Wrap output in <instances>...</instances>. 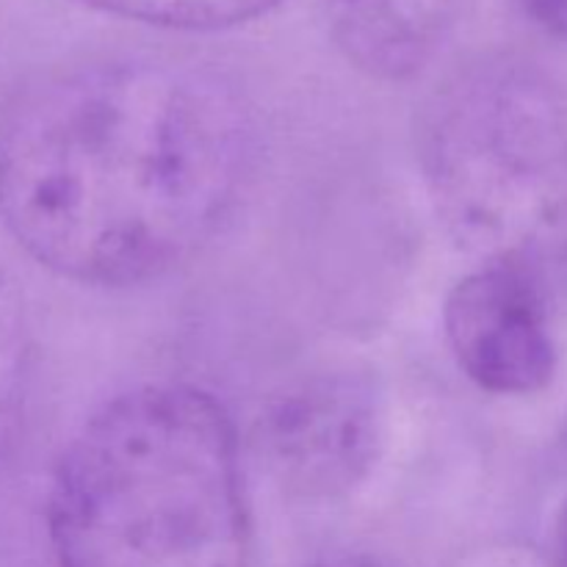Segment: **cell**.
<instances>
[{
  "label": "cell",
  "instance_id": "cell-1",
  "mask_svg": "<svg viewBox=\"0 0 567 567\" xmlns=\"http://www.w3.org/2000/svg\"><path fill=\"white\" fill-rule=\"evenodd\" d=\"M252 166L236 94L164 61L44 72L0 109V225L81 286H138L214 238Z\"/></svg>",
  "mask_w": 567,
  "mask_h": 567
},
{
  "label": "cell",
  "instance_id": "cell-2",
  "mask_svg": "<svg viewBox=\"0 0 567 567\" xmlns=\"http://www.w3.org/2000/svg\"><path fill=\"white\" fill-rule=\"evenodd\" d=\"M59 567H249L252 524L225 408L192 385H142L83 421L55 465Z\"/></svg>",
  "mask_w": 567,
  "mask_h": 567
},
{
  "label": "cell",
  "instance_id": "cell-3",
  "mask_svg": "<svg viewBox=\"0 0 567 567\" xmlns=\"http://www.w3.org/2000/svg\"><path fill=\"white\" fill-rule=\"evenodd\" d=\"M421 164L443 227L485 264L567 258V111L535 78L454 81L426 114Z\"/></svg>",
  "mask_w": 567,
  "mask_h": 567
},
{
  "label": "cell",
  "instance_id": "cell-4",
  "mask_svg": "<svg viewBox=\"0 0 567 567\" xmlns=\"http://www.w3.org/2000/svg\"><path fill=\"white\" fill-rule=\"evenodd\" d=\"M382 437L374 385L352 371L313 374L266 402L255 443L266 468L286 491L332 498L369 476Z\"/></svg>",
  "mask_w": 567,
  "mask_h": 567
},
{
  "label": "cell",
  "instance_id": "cell-5",
  "mask_svg": "<svg viewBox=\"0 0 567 567\" xmlns=\"http://www.w3.org/2000/svg\"><path fill=\"white\" fill-rule=\"evenodd\" d=\"M449 347L471 382L498 396L543 391L557 347L529 271L485 264L452 288L443 308Z\"/></svg>",
  "mask_w": 567,
  "mask_h": 567
},
{
  "label": "cell",
  "instance_id": "cell-6",
  "mask_svg": "<svg viewBox=\"0 0 567 567\" xmlns=\"http://www.w3.org/2000/svg\"><path fill=\"white\" fill-rule=\"evenodd\" d=\"M338 50L365 75L404 81L435 50V17L426 0H327Z\"/></svg>",
  "mask_w": 567,
  "mask_h": 567
},
{
  "label": "cell",
  "instance_id": "cell-7",
  "mask_svg": "<svg viewBox=\"0 0 567 567\" xmlns=\"http://www.w3.org/2000/svg\"><path fill=\"white\" fill-rule=\"evenodd\" d=\"M75 3L144 25L216 31L269 14L286 0H75Z\"/></svg>",
  "mask_w": 567,
  "mask_h": 567
},
{
  "label": "cell",
  "instance_id": "cell-8",
  "mask_svg": "<svg viewBox=\"0 0 567 567\" xmlns=\"http://www.w3.org/2000/svg\"><path fill=\"white\" fill-rule=\"evenodd\" d=\"M520 6L543 31L567 39V0H520Z\"/></svg>",
  "mask_w": 567,
  "mask_h": 567
},
{
  "label": "cell",
  "instance_id": "cell-9",
  "mask_svg": "<svg viewBox=\"0 0 567 567\" xmlns=\"http://www.w3.org/2000/svg\"><path fill=\"white\" fill-rule=\"evenodd\" d=\"M554 565L567 567V504L563 513L557 515V524H554Z\"/></svg>",
  "mask_w": 567,
  "mask_h": 567
},
{
  "label": "cell",
  "instance_id": "cell-10",
  "mask_svg": "<svg viewBox=\"0 0 567 567\" xmlns=\"http://www.w3.org/2000/svg\"><path fill=\"white\" fill-rule=\"evenodd\" d=\"M9 354H11V341H9V327H6L3 305H0V396H3L6 377H9Z\"/></svg>",
  "mask_w": 567,
  "mask_h": 567
}]
</instances>
